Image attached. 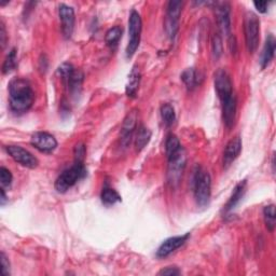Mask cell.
Returning a JSON list of instances; mask_svg holds the SVG:
<instances>
[{"label":"cell","instance_id":"484cf974","mask_svg":"<svg viewBox=\"0 0 276 276\" xmlns=\"http://www.w3.org/2000/svg\"><path fill=\"white\" fill-rule=\"evenodd\" d=\"M263 217L265 227L269 231H274L275 229V205L274 204H270V205L265 206L263 209Z\"/></svg>","mask_w":276,"mask_h":276},{"label":"cell","instance_id":"7c38bea8","mask_svg":"<svg viewBox=\"0 0 276 276\" xmlns=\"http://www.w3.org/2000/svg\"><path fill=\"white\" fill-rule=\"evenodd\" d=\"M137 124V111L132 110L127 115V118L124 119L123 126L121 129V145L123 148H127L133 138V134L136 129Z\"/></svg>","mask_w":276,"mask_h":276},{"label":"cell","instance_id":"3957f363","mask_svg":"<svg viewBox=\"0 0 276 276\" xmlns=\"http://www.w3.org/2000/svg\"><path fill=\"white\" fill-rule=\"evenodd\" d=\"M86 176V168L83 162H76L73 166L62 173L55 181V189L59 193H65L71 187Z\"/></svg>","mask_w":276,"mask_h":276},{"label":"cell","instance_id":"d590c367","mask_svg":"<svg viewBox=\"0 0 276 276\" xmlns=\"http://www.w3.org/2000/svg\"><path fill=\"white\" fill-rule=\"evenodd\" d=\"M7 195H6V192H5V189L3 188L2 189V199H0V204H2V205L4 206L5 205V204H6V202H7Z\"/></svg>","mask_w":276,"mask_h":276},{"label":"cell","instance_id":"9c48e42d","mask_svg":"<svg viewBox=\"0 0 276 276\" xmlns=\"http://www.w3.org/2000/svg\"><path fill=\"white\" fill-rule=\"evenodd\" d=\"M7 152L14 160L15 162L27 168H36L39 164L38 159L33 156L28 150L20 146H7Z\"/></svg>","mask_w":276,"mask_h":276},{"label":"cell","instance_id":"d4e9b609","mask_svg":"<svg viewBox=\"0 0 276 276\" xmlns=\"http://www.w3.org/2000/svg\"><path fill=\"white\" fill-rule=\"evenodd\" d=\"M161 117L166 127H172L176 121V113L174 107L170 104H164L161 107Z\"/></svg>","mask_w":276,"mask_h":276},{"label":"cell","instance_id":"ac0fdd59","mask_svg":"<svg viewBox=\"0 0 276 276\" xmlns=\"http://www.w3.org/2000/svg\"><path fill=\"white\" fill-rule=\"evenodd\" d=\"M140 69L137 66L133 67L131 70V74L129 75V81L127 84L126 92L129 97H135L137 94V91L139 88V83H140Z\"/></svg>","mask_w":276,"mask_h":276},{"label":"cell","instance_id":"277c9868","mask_svg":"<svg viewBox=\"0 0 276 276\" xmlns=\"http://www.w3.org/2000/svg\"><path fill=\"white\" fill-rule=\"evenodd\" d=\"M246 47L249 53H255L260 40V21L254 12H247L244 21Z\"/></svg>","mask_w":276,"mask_h":276},{"label":"cell","instance_id":"ffe728a7","mask_svg":"<svg viewBox=\"0 0 276 276\" xmlns=\"http://www.w3.org/2000/svg\"><path fill=\"white\" fill-rule=\"evenodd\" d=\"M181 80L186 86L188 87V90H193V88L197 87L200 84V75L198 71L194 68H188L186 69L181 74Z\"/></svg>","mask_w":276,"mask_h":276},{"label":"cell","instance_id":"836d02e7","mask_svg":"<svg viewBox=\"0 0 276 276\" xmlns=\"http://www.w3.org/2000/svg\"><path fill=\"white\" fill-rule=\"evenodd\" d=\"M6 41H7V33H6L5 24L2 21V23H0V43H2V48L3 49L6 46Z\"/></svg>","mask_w":276,"mask_h":276},{"label":"cell","instance_id":"8992f818","mask_svg":"<svg viewBox=\"0 0 276 276\" xmlns=\"http://www.w3.org/2000/svg\"><path fill=\"white\" fill-rule=\"evenodd\" d=\"M213 82H215V88L221 105L236 99L233 93L232 81H231L230 76L225 69H218L216 71L215 76H213Z\"/></svg>","mask_w":276,"mask_h":276},{"label":"cell","instance_id":"603a6c76","mask_svg":"<svg viewBox=\"0 0 276 276\" xmlns=\"http://www.w3.org/2000/svg\"><path fill=\"white\" fill-rule=\"evenodd\" d=\"M181 148L182 147L180 145V141L177 138L176 135L170 134L167 136L166 141H165V152H166L167 159L176 155Z\"/></svg>","mask_w":276,"mask_h":276},{"label":"cell","instance_id":"8fae6325","mask_svg":"<svg viewBox=\"0 0 276 276\" xmlns=\"http://www.w3.org/2000/svg\"><path fill=\"white\" fill-rule=\"evenodd\" d=\"M58 14L62 25V32L66 39L70 38L75 28V11L74 9L64 4L59 5Z\"/></svg>","mask_w":276,"mask_h":276},{"label":"cell","instance_id":"5bb4252c","mask_svg":"<svg viewBox=\"0 0 276 276\" xmlns=\"http://www.w3.org/2000/svg\"><path fill=\"white\" fill-rule=\"evenodd\" d=\"M242 150V139L239 136H236L231 139L224 151V166L228 168L232 164Z\"/></svg>","mask_w":276,"mask_h":276},{"label":"cell","instance_id":"7a4b0ae2","mask_svg":"<svg viewBox=\"0 0 276 276\" xmlns=\"http://www.w3.org/2000/svg\"><path fill=\"white\" fill-rule=\"evenodd\" d=\"M194 198L200 207H205L209 204L211 195V179L207 171L198 168L193 178Z\"/></svg>","mask_w":276,"mask_h":276},{"label":"cell","instance_id":"52a82bcc","mask_svg":"<svg viewBox=\"0 0 276 276\" xmlns=\"http://www.w3.org/2000/svg\"><path fill=\"white\" fill-rule=\"evenodd\" d=\"M187 162L186 151L181 148L176 155L168 158V170H167V181L171 186H177L179 183Z\"/></svg>","mask_w":276,"mask_h":276},{"label":"cell","instance_id":"cb8c5ba5","mask_svg":"<svg viewBox=\"0 0 276 276\" xmlns=\"http://www.w3.org/2000/svg\"><path fill=\"white\" fill-rule=\"evenodd\" d=\"M122 33L123 30L120 26H114V27H111L108 32L106 33V36H105V41L107 43V46H109L111 48L117 46L119 40L122 37Z\"/></svg>","mask_w":276,"mask_h":276},{"label":"cell","instance_id":"30bf717a","mask_svg":"<svg viewBox=\"0 0 276 276\" xmlns=\"http://www.w3.org/2000/svg\"><path fill=\"white\" fill-rule=\"evenodd\" d=\"M30 144L39 150L40 152L50 154L57 147V141L55 137L47 132H37L32 136Z\"/></svg>","mask_w":276,"mask_h":276},{"label":"cell","instance_id":"4fadbf2b","mask_svg":"<svg viewBox=\"0 0 276 276\" xmlns=\"http://www.w3.org/2000/svg\"><path fill=\"white\" fill-rule=\"evenodd\" d=\"M189 236H190V234L187 233L185 235L167 238L166 241H164L162 243V245L159 247L158 252H157V256L159 258H165L167 256H170L171 254H173L176 251V249L181 247L187 241H188Z\"/></svg>","mask_w":276,"mask_h":276},{"label":"cell","instance_id":"83f0119b","mask_svg":"<svg viewBox=\"0 0 276 276\" xmlns=\"http://www.w3.org/2000/svg\"><path fill=\"white\" fill-rule=\"evenodd\" d=\"M75 71H76V69L74 68L73 65L69 64V63H63L58 67L57 74L62 79L64 80L65 82H67L69 78L74 75Z\"/></svg>","mask_w":276,"mask_h":276},{"label":"cell","instance_id":"f546056e","mask_svg":"<svg viewBox=\"0 0 276 276\" xmlns=\"http://www.w3.org/2000/svg\"><path fill=\"white\" fill-rule=\"evenodd\" d=\"M0 180H2L3 187H10L13 180L11 172L4 166L0 168Z\"/></svg>","mask_w":276,"mask_h":276},{"label":"cell","instance_id":"6da1fadb","mask_svg":"<svg viewBox=\"0 0 276 276\" xmlns=\"http://www.w3.org/2000/svg\"><path fill=\"white\" fill-rule=\"evenodd\" d=\"M35 93L28 80L14 78L9 83V104L12 112L23 114L27 112L34 104Z\"/></svg>","mask_w":276,"mask_h":276},{"label":"cell","instance_id":"f1b7e54d","mask_svg":"<svg viewBox=\"0 0 276 276\" xmlns=\"http://www.w3.org/2000/svg\"><path fill=\"white\" fill-rule=\"evenodd\" d=\"M211 47H212V54L213 57L218 59L221 54H222V40L220 35L215 34L212 36V40H211Z\"/></svg>","mask_w":276,"mask_h":276},{"label":"cell","instance_id":"44dd1931","mask_svg":"<svg viewBox=\"0 0 276 276\" xmlns=\"http://www.w3.org/2000/svg\"><path fill=\"white\" fill-rule=\"evenodd\" d=\"M83 82V74L80 70H76L74 75L69 78L66 82L69 88V92L73 95H77L81 91V86Z\"/></svg>","mask_w":276,"mask_h":276},{"label":"cell","instance_id":"1f68e13d","mask_svg":"<svg viewBox=\"0 0 276 276\" xmlns=\"http://www.w3.org/2000/svg\"><path fill=\"white\" fill-rule=\"evenodd\" d=\"M180 271L176 266H167V268L163 269L159 272V275H165V276H175L179 275Z\"/></svg>","mask_w":276,"mask_h":276},{"label":"cell","instance_id":"d6986e66","mask_svg":"<svg viewBox=\"0 0 276 276\" xmlns=\"http://www.w3.org/2000/svg\"><path fill=\"white\" fill-rule=\"evenodd\" d=\"M101 199H102L103 204L106 206H112V205H114L115 203L121 202L120 194L117 191H115L114 189H112L111 187L107 182L105 183L104 188L102 190Z\"/></svg>","mask_w":276,"mask_h":276},{"label":"cell","instance_id":"4316f807","mask_svg":"<svg viewBox=\"0 0 276 276\" xmlns=\"http://www.w3.org/2000/svg\"><path fill=\"white\" fill-rule=\"evenodd\" d=\"M16 64H17V56H16V50L15 49H12L10 52H9V54L7 55L5 62H4V65H3V73L6 75V74H9L11 73L12 70L15 69L16 67Z\"/></svg>","mask_w":276,"mask_h":276},{"label":"cell","instance_id":"7402d4cb","mask_svg":"<svg viewBox=\"0 0 276 276\" xmlns=\"http://www.w3.org/2000/svg\"><path fill=\"white\" fill-rule=\"evenodd\" d=\"M151 138V131L144 126H140L137 131V135L135 139V146L138 151L144 149Z\"/></svg>","mask_w":276,"mask_h":276},{"label":"cell","instance_id":"5b68a950","mask_svg":"<svg viewBox=\"0 0 276 276\" xmlns=\"http://www.w3.org/2000/svg\"><path fill=\"white\" fill-rule=\"evenodd\" d=\"M141 28H142V22H141L140 14L137 11L133 10L130 14V20H129L130 38H129V44L126 51L128 58H131L133 55H134L139 47Z\"/></svg>","mask_w":276,"mask_h":276},{"label":"cell","instance_id":"9a60e30c","mask_svg":"<svg viewBox=\"0 0 276 276\" xmlns=\"http://www.w3.org/2000/svg\"><path fill=\"white\" fill-rule=\"evenodd\" d=\"M216 16L219 29L221 34L226 36L231 35V20H230V6L227 3H221L216 6Z\"/></svg>","mask_w":276,"mask_h":276},{"label":"cell","instance_id":"d6a6232c","mask_svg":"<svg viewBox=\"0 0 276 276\" xmlns=\"http://www.w3.org/2000/svg\"><path fill=\"white\" fill-rule=\"evenodd\" d=\"M2 265H3V274L5 276L10 275V262H9L5 253H2Z\"/></svg>","mask_w":276,"mask_h":276},{"label":"cell","instance_id":"4dcf8cb0","mask_svg":"<svg viewBox=\"0 0 276 276\" xmlns=\"http://www.w3.org/2000/svg\"><path fill=\"white\" fill-rule=\"evenodd\" d=\"M75 161L76 162H84V158L86 154V149L85 146L80 142V144H77L75 147Z\"/></svg>","mask_w":276,"mask_h":276},{"label":"cell","instance_id":"2e32d148","mask_svg":"<svg viewBox=\"0 0 276 276\" xmlns=\"http://www.w3.org/2000/svg\"><path fill=\"white\" fill-rule=\"evenodd\" d=\"M275 49H276V41L274 36L272 34H270L268 37L265 39V43L264 47L262 50V54H261V67L264 69L266 66H269V64L272 62V59L274 58V54H275Z\"/></svg>","mask_w":276,"mask_h":276},{"label":"cell","instance_id":"e575fe53","mask_svg":"<svg viewBox=\"0 0 276 276\" xmlns=\"http://www.w3.org/2000/svg\"><path fill=\"white\" fill-rule=\"evenodd\" d=\"M254 6L260 13H265L266 11H268L269 4L266 2H255Z\"/></svg>","mask_w":276,"mask_h":276},{"label":"cell","instance_id":"ba28073f","mask_svg":"<svg viewBox=\"0 0 276 276\" xmlns=\"http://www.w3.org/2000/svg\"><path fill=\"white\" fill-rule=\"evenodd\" d=\"M181 2H170L167 4L166 8V16H165V30L168 38L174 40L178 28H179V19L181 14Z\"/></svg>","mask_w":276,"mask_h":276},{"label":"cell","instance_id":"e0dca14e","mask_svg":"<svg viewBox=\"0 0 276 276\" xmlns=\"http://www.w3.org/2000/svg\"><path fill=\"white\" fill-rule=\"evenodd\" d=\"M245 191H246V180H243V181H241V182L236 185L235 189L233 190L232 195H231L230 200L226 204V206H225V212L226 213L232 211L236 207L237 204L241 202V200L243 199Z\"/></svg>","mask_w":276,"mask_h":276}]
</instances>
